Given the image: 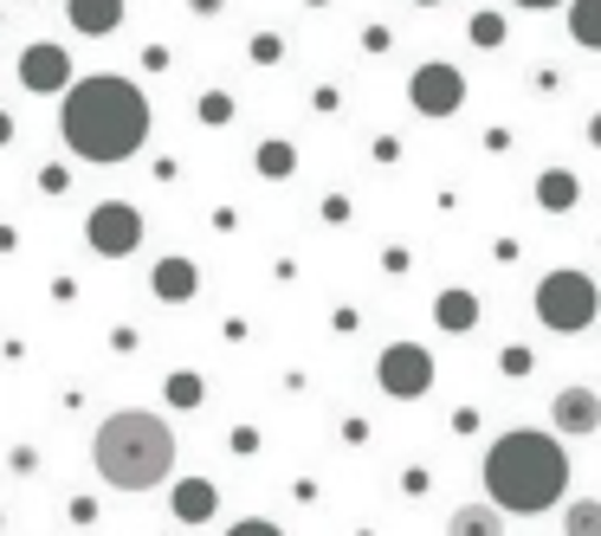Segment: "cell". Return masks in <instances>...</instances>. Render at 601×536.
Listing matches in <instances>:
<instances>
[{"label":"cell","mask_w":601,"mask_h":536,"mask_svg":"<svg viewBox=\"0 0 601 536\" xmlns=\"http://www.w3.org/2000/svg\"><path fill=\"white\" fill-rule=\"evenodd\" d=\"M59 130H66V149L111 168V162H130L136 149L149 142V97L136 91L130 78H78L66 91V110H59Z\"/></svg>","instance_id":"1"},{"label":"cell","mask_w":601,"mask_h":536,"mask_svg":"<svg viewBox=\"0 0 601 536\" xmlns=\"http://www.w3.org/2000/svg\"><path fill=\"white\" fill-rule=\"evenodd\" d=\"M91 466L104 485L117 491H155L169 471H175V427L162 413H142V407H124L97 427L91 440Z\"/></svg>","instance_id":"2"},{"label":"cell","mask_w":601,"mask_h":536,"mask_svg":"<svg viewBox=\"0 0 601 536\" xmlns=\"http://www.w3.org/2000/svg\"><path fill=\"white\" fill-rule=\"evenodd\" d=\"M485 485H492V504L505 511H550L569 485V459L550 433H505L492 453H485Z\"/></svg>","instance_id":"3"},{"label":"cell","mask_w":601,"mask_h":536,"mask_svg":"<svg viewBox=\"0 0 601 536\" xmlns=\"http://www.w3.org/2000/svg\"><path fill=\"white\" fill-rule=\"evenodd\" d=\"M596 311H601V291H596L589 271H550V278L536 284V317H543L550 330H563V336L589 330Z\"/></svg>","instance_id":"4"},{"label":"cell","mask_w":601,"mask_h":536,"mask_svg":"<svg viewBox=\"0 0 601 536\" xmlns=\"http://www.w3.org/2000/svg\"><path fill=\"white\" fill-rule=\"evenodd\" d=\"M84 240H91V253H104V259H124L142 246V213L130 201H97L91 207V220H84Z\"/></svg>","instance_id":"5"},{"label":"cell","mask_w":601,"mask_h":536,"mask_svg":"<svg viewBox=\"0 0 601 536\" xmlns=\"http://www.w3.org/2000/svg\"><path fill=\"white\" fill-rule=\"evenodd\" d=\"M375 375H382V388H389V395L414 401V395H427V388H434V356H427L420 342H389V349H382V362H375Z\"/></svg>","instance_id":"6"},{"label":"cell","mask_w":601,"mask_h":536,"mask_svg":"<svg viewBox=\"0 0 601 536\" xmlns=\"http://www.w3.org/2000/svg\"><path fill=\"white\" fill-rule=\"evenodd\" d=\"M407 97H414V110H420V117H453V110L466 104V78L434 59V66H420L414 78H407Z\"/></svg>","instance_id":"7"},{"label":"cell","mask_w":601,"mask_h":536,"mask_svg":"<svg viewBox=\"0 0 601 536\" xmlns=\"http://www.w3.org/2000/svg\"><path fill=\"white\" fill-rule=\"evenodd\" d=\"M20 84L26 91H71L78 78H71V53L66 46H53V39H39V46H26V59H20Z\"/></svg>","instance_id":"8"},{"label":"cell","mask_w":601,"mask_h":536,"mask_svg":"<svg viewBox=\"0 0 601 536\" xmlns=\"http://www.w3.org/2000/svg\"><path fill=\"white\" fill-rule=\"evenodd\" d=\"M550 420H556L563 433H596L601 427V395L596 388H563L556 407H550Z\"/></svg>","instance_id":"9"},{"label":"cell","mask_w":601,"mask_h":536,"mask_svg":"<svg viewBox=\"0 0 601 536\" xmlns=\"http://www.w3.org/2000/svg\"><path fill=\"white\" fill-rule=\"evenodd\" d=\"M66 13H71V26H78L84 39H104V33L124 26V0H71Z\"/></svg>","instance_id":"10"},{"label":"cell","mask_w":601,"mask_h":536,"mask_svg":"<svg viewBox=\"0 0 601 536\" xmlns=\"http://www.w3.org/2000/svg\"><path fill=\"white\" fill-rule=\"evenodd\" d=\"M149 284H155V298H169V304H182V298H195V266H188V259H162Z\"/></svg>","instance_id":"11"},{"label":"cell","mask_w":601,"mask_h":536,"mask_svg":"<svg viewBox=\"0 0 601 536\" xmlns=\"http://www.w3.org/2000/svg\"><path fill=\"white\" fill-rule=\"evenodd\" d=\"M434 317H440L447 330H472V324H478V298H472V291H440V298H434Z\"/></svg>","instance_id":"12"},{"label":"cell","mask_w":601,"mask_h":536,"mask_svg":"<svg viewBox=\"0 0 601 536\" xmlns=\"http://www.w3.org/2000/svg\"><path fill=\"white\" fill-rule=\"evenodd\" d=\"M447 536H505V524H498V511H492V504H466V511H453Z\"/></svg>","instance_id":"13"},{"label":"cell","mask_w":601,"mask_h":536,"mask_svg":"<svg viewBox=\"0 0 601 536\" xmlns=\"http://www.w3.org/2000/svg\"><path fill=\"white\" fill-rule=\"evenodd\" d=\"M569 39L576 46H601V0H576L569 7Z\"/></svg>","instance_id":"14"},{"label":"cell","mask_w":601,"mask_h":536,"mask_svg":"<svg viewBox=\"0 0 601 536\" xmlns=\"http://www.w3.org/2000/svg\"><path fill=\"white\" fill-rule=\"evenodd\" d=\"M253 162H259V175H266V182H285V175L298 168V149H291V142H259V155H253Z\"/></svg>","instance_id":"15"},{"label":"cell","mask_w":601,"mask_h":536,"mask_svg":"<svg viewBox=\"0 0 601 536\" xmlns=\"http://www.w3.org/2000/svg\"><path fill=\"white\" fill-rule=\"evenodd\" d=\"M175 511H182L188 524H200V517H213V485H200V478H188V485L175 491Z\"/></svg>","instance_id":"16"},{"label":"cell","mask_w":601,"mask_h":536,"mask_svg":"<svg viewBox=\"0 0 601 536\" xmlns=\"http://www.w3.org/2000/svg\"><path fill=\"white\" fill-rule=\"evenodd\" d=\"M536 201L543 207H576V182H569V175H543V182H536Z\"/></svg>","instance_id":"17"},{"label":"cell","mask_w":601,"mask_h":536,"mask_svg":"<svg viewBox=\"0 0 601 536\" xmlns=\"http://www.w3.org/2000/svg\"><path fill=\"white\" fill-rule=\"evenodd\" d=\"M569 536H601V504H576L569 511Z\"/></svg>","instance_id":"18"},{"label":"cell","mask_w":601,"mask_h":536,"mask_svg":"<svg viewBox=\"0 0 601 536\" xmlns=\"http://www.w3.org/2000/svg\"><path fill=\"white\" fill-rule=\"evenodd\" d=\"M227 117H233V97L227 91H207L200 97V124H227Z\"/></svg>","instance_id":"19"},{"label":"cell","mask_w":601,"mask_h":536,"mask_svg":"<svg viewBox=\"0 0 601 536\" xmlns=\"http://www.w3.org/2000/svg\"><path fill=\"white\" fill-rule=\"evenodd\" d=\"M472 39H478V46H498V39H505V20H498V13H478V20H472Z\"/></svg>","instance_id":"20"},{"label":"cell","mask_w":601,"mask_h":536,"mask_svg":"<svg viewBox=\"0 0 601 536\" xmlns=\"http://www.w3.org/2000/svg\"><path fill=\"white\" fill-rule=\"evenodd\" d=\"M278 53H285L278 33H259V39H253V59H259V66H278Z\"/></svg>","instance_id":"21"},{"label":"cell","mask_w":601,"mask_h":536,"mask_svg":"<svg viewBox=\"0 0 601 536\" xmlns=\"http://www.w3.org/2000/svg\"><path fill=\"white\" fill-rule=\"evenodd\" d=\"M169 395L188 407V401H200V382H195V375H175V382H169Z\"/></svg>","instance_id":"22"},{"label":"cell","mask_w":601,"mask_h":536,"mask_svg":"<svg viewBox=\"0 0 601 536\" xmlns=\"http://www.w3.org/2000/svg\"><path fill=\"white\" fill-rule=\"evenodd\" d=\"M227 536H285L278 524H266V517H246V524H233Z\"/></svg>","instance_id":"23"},{"label":"cell","mask_w":601,"mask_h":536,"mask_svg":"<svg viewBox=\"0 0 601 536\" xmlns=\"http://www.w3.org/2000/svg\"><path fill=\"white\" fill-rule=\"evenodd\" d=\"M39 188H46V195H66L71 175H66V168H39Z\"/></svg>","instance_id":"24"},{"label":"cell","mask_w":601,"mask_h":536,"mask_svg":"<svg viewBox=\"0 0 601 536\" xmlns=\"http://www.w3.org/2000/svg\"><path fill=\"white\" fill-rule=\"evenodd\" d=\"M324 220H331V226H343V220H349V201H343V195H331V201H324Z\"/></svg>","instance_id":"25"},{"label":"cell","mask_w":601,"mask_h":536,"mask_svg":"<svg viewBox=\"0 0 601 536\" xmlns=\"http://www.w3.org/2000/svg\"><path fill=\"white\" fill-rule=\"evenodd\" d=\"M188 7H195V13H220V0H188Z\"/></svg>","instance_id":"26"},{"label":"cell","mask_w":601,"mask_h":536,"mask_svg":"<svg viewBox=\"0 0 601 536\" xmlns=\"http://www.w3.org/2000/svg\"><path fill=\"white\" fill-rule=\"evenodd\" d=\"M0 142H13V117L7 110H0Z\"/></svg>","instance_id":"27"},{"label":"cell","mask_w":601,"mask_h":536,"mask_svg":"<svg viewBox=\"0 0 601 536\" xmlns=\"http://www.w3.org/2000/svg\"><path fill=\"white\" fill-rule=\"evenodd\" d=\"M518 7H531V13H543V7H563V0H518Z\"/></svg>","instance_id":"28"},{"label":"cell","mask_w":601,"mask_h":536,"mask_svg":"<svg viewBox=\"0 0 601 536\" xmlns=\"http://www.w3.org/2000/svg\"><path fill=\"white\" fill-rule=\"evenodd\" d=\"M589 136H596V142H601V117H596V124H589Z\"/></svg>","instance_id":"29"},{"label":"cell","mask_w":601,"mask_h":536,"mask_svg":"<svg viewBox=\"0 0 601 536\" xmlns=\"http://www.w3.org/2000/svg\"><path fill=\"white\" fill-rule=\"evenodd\" d=\"M420 7H434V0H420Z\"/></svg>","instance_id":"30"}]
</instances>
